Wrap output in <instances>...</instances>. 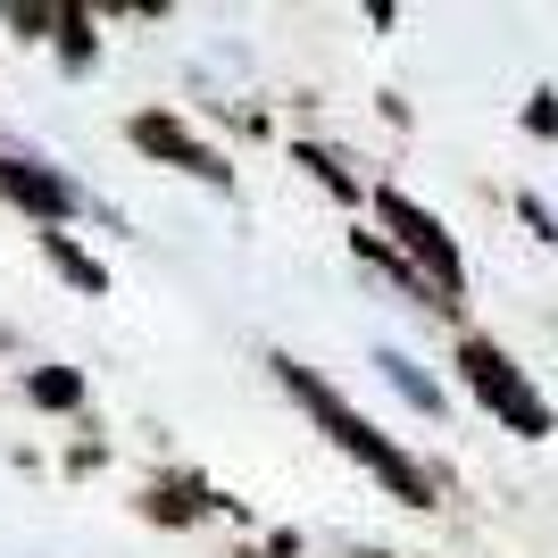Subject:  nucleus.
<instances>
[{"label":"nucleus","instance_id":"20e7f679","mask_svg":"<svg viewBox=\"0 0 558 558\" xmlns=\"http://www.w3.org/2000/svg\"><path fill=\"white\" fill-rule=\"evenodd\" d=\"M134 142L150 150V159H167V167H184V175H201V184H226V175H233V167L217 159L209 142L184 134V125H175L167 109H142V117H134Z\"/></svg>","mask_w":558,"mask_h":558},{"label":"nucleus","instance_id":"f03ea898","mask_svg":"<svg viewBox=\"0 0 558 558\" xmlns=\"http://www.w3.org/2000/svg\"><path fill=\"white\" fill-rule=\"evenodd\" d=\"M459 367H466V384H475V400H484V409L509 425V434H525V442H542V434H550V409H542V392L517 375V359H509L500 342L466 333V342H459Z\"/></svg>","mask_w":558,"mask_h":558},{"label":"nucleus","instance_id":"39448f33","mask_svg":"<svg viewBox=\"0 0 558 558\" xmlns=\"http://www.w3.org/2000/svg\"><path fill=\"white\" fill-rule=\"evenodd\" d=\"M0 192H9L17 209L50 217V226H59V217H75V192L59 184V175H43V167H34V159H0Z\"/></svg>","mask_w":558,"mask_h":558},{"label":"nucleus","instance_id":"0eeeda50","mask_svg":"<svg viewBox=\"0 0 558 558\" xmlns=\"http://www.w3.org/2000/svg\"><path fill=\"white\" fill-rule=\"evenodd\" d=\"M25 392H34V409H75V400H84V375H68V367H43L34 384H25Z\"/></svg>","mask_w":558,"mask_h":558},{"label":"nucleus","instance_id":"f257e3e1","mask_svg":"<svg viewBox=\"0 0 558 558\" xmlns=\"http://www.w3.org/2000/svg\"><path fill=\"white\" fill-rule=\"evenodd\" d=\"M276 375H283V392L301 400L308 417L326 425V434H333V442H342V450H350V459H359V466H367V475H375V484H384V492H400L409 509H434V484H425V466H417V459H400V450L384 442V434H375V425L359 417V409H350L342 392H333L326 375H308L301 359H276Z\"/></svg>","mask_w":558,"mask_h":558},{"label":"nucleus","instance_id":"6e6552de","mask_svg":"<svg viewBox=\"0 0 558 558\" xmlns=\"http://www.w3.org/2000/svg\"><path fill=\"white\" fill-rule=\"evenodd\" d=\"M375 367L392 375V384H400V392H409V400H417L425 417H434V409H442V392H434V384H425V375H417V367H409V359H400V350H384V359H375Z\"/></svg>","mask_w":558,"mask_h":558},{"label":"nucleus","instance_id":"423d86ee","mask_svg":"<svg viewBox=\"0 0 558 558\" xmlns=\"http://www.w3.org/2000/svg\"><path fill=\"white\" fill-rule=\"evenodd\" d=\"M43 251H50V267H59L68 283H84V292H109V276H100V258H84V251L68 242V233H50Z\"/></svg>","mask_w":558,"mask_h":558},{"label":"nucleus","instance_id":"1a4fd4ad","mask_svg":"<svg viewBox=\"0 0 558 558\" xmlns=\"http://www.w3.org/2000/svg\"><path fill=\"white\" fill-rule=\"evenodd\" d=\"M59 50H68V68H93V17L84 9H59Z\"/></svg>","mask_w":558,"mask_h":558},{"label":"nucleus","instance_id":"7ed1b4c3","mask_svg":"<svg viewBox=\"0 0 558 558\" xmlns=\"http://www.w3.org/2000/svg\"><path fill=\"white\" fill-rule=\"evenodd\" d=\"M375 217L400 233V251H409V267H417V283H434V308H450L466 292V267H459V242L442 233V217H425L409 192H375Z\"/></svg>","mask_w":558,"mask_h":558}]
</instances>
